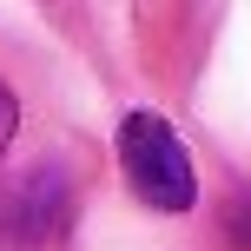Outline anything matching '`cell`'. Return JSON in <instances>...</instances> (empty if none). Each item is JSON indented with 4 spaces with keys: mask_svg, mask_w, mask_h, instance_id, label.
I'll list each match as a JSON object with an SVG mask.
<instances>
[{
    "mask_svg": "<svg viewBox=\"0 0 251 251\" xmlns=\"http://www.w3.org/2000/svg\"><path fill=\"white\" fill-rule=\"evenodd\" d=\"M225 238H231V251H251V192H245V199H231V212H225Z\"/></svg>",
    "mask_w": 251,
    "mask_h": 251,
    "instance_id": "cell-3",
    "label": "cell"
},
{
    "mask_svg": "<svg viewBox=\"0 0 251 251\" xmlns=\"http://www.w3.org/2000/svg\"><path fill=\"white\" fill-rule=\"evenodd\" d=\"M119 165H126V185H132L152 212H185V205L199 199L192 159H185L178 132L159 113H126V126H119Z\"/></svg>",
    "mask_w": 251,
    "mask_h": 251,
    "instance_id": "cell-1",
    "label": "cell"
},
{
    "mask_svg": "<svg viewBox=\"0 0 251 251\" xmlns=\"http://www.w3.org/2000/svg\"><path fill=\"white\" fill-rule=\"evenodd\" d=\"M13 126H20V106H13V93H7V79H0V152L13 146Z\"/></svg>",
    "mask_w": 251,
    "mask_h": 251,
    "instance_id": "cell-4",
    "label": "cell"
},
{
    "mask_svg": "<svg viewBox=\"0 0 251 251\" xmlns=\"http://www.w3.org/2000/svg\"><path fill=\"white\" fill-rule=\"evenodd\" d=\"M66 212H73L66 172L60 165H33V172H20V178L0 185V245L7 251H33V245L60 238Z\"/></svg>",
    "mask_w": 251,
    "mask_h": 251,
    "instance_id": "cell-2",
    "label": "cell"
}]
</instances>
